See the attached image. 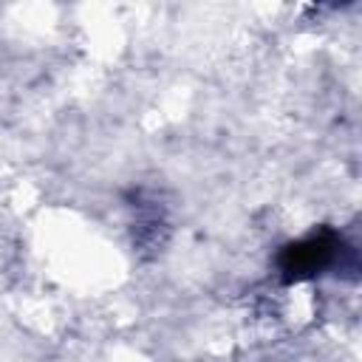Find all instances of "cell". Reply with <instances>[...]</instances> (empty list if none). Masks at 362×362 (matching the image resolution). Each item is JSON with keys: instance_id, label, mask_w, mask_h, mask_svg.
<instances>
[{"instance_id": "1", "label": "cell", "mask_w": 362, "mask_h": 362, "mask_svg": "<svg viewBox=\"0 0 362 362\" xmlns=\"http://www.w3.org/2000/svg\"><path fill=\"white\" fill-rule=\"evenodd\" d=\"M339 255V238L331 229L314 232L297 243H288L280 252V272L288 283L294 280H308L314 274H320L322 269H328Z\"/></svg>"}]
</instances>
